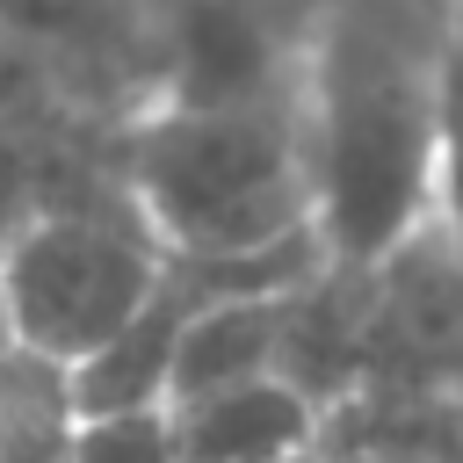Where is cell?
<instances>
[{"label": "cell", "mask_w": 463, "mask_h": 463, "mask_svg": "<svg viewBox=\"0 0 463 463\" xmlns=\"http://www.w3.org/2000/svg\"><path fill=\"white\" fill-rule=\"evenodd\" d=\"M0 340H7V326H0Z\"/></svg>", "instance_id": "7c38bea8"}, {"label": "cell", "mask_w": 463, "mask_h": 463, "mask_svg": "<svg viewBox=\"0 0 463 463\" xmlns=\"http://www.w3.org/2000/svg\"><path fill=\"white\" fill-rule=\"evenodd\" d=\"M72 463H181L174 405H109V412H80V427H72Z\"/></svg>", "instance_id": "9c48e42d"}, {"label": "cell", "mask_w": 463, "mask_h": 463, "mask_svg": "<svg viewBox=\"0 0 463 463\" xmlns=\"http://www.w3.org/2000/svg\"><path fill=\"white\" fill-rule=\"evenodd\" d=\"M0 29L43 65L72 116L123 130L159 109L166 0H0Z\"/></svg>", "instance_id": "5b68a950"}, {"label": "cell", "mask_w": 463, "mask_h": 463, "mask_svg": "<svg viewBox=\"0 0 463 463\" xmlns=\"http://www.w3.org/2000/svg\"><path fill=\"white\" fill-rule=\"evenodd\" d=\"M362 391L354 398H427L463 391V246L434 217L383 260L354 268Z\"/></svg>", "instance_id": "277c9868"}, {"label": "cell", "mask_w": 463, "mask_h": 463, "mask_svg": "<svg viewBox=\"0 0 463 463\" xmlns=\"http://www.w3.org/2000/svg\"><path fill=\"white\" fill-rule=\"evenodd\" d=\"M441 224L456 232V246H463V174H449L441 181Z\"/></svg>", "instance_id": "8fae6325"}, {"label": "cell", "mask_w": 463, "mask_h": 463, "mask_svg": "<svg viewBox=\"0 0 463 463\" xmlns=\"http://www.w3.org/2000/svg\"><path fill=\"white\" fill-rule=\"evenodd\" d=\"M166 246L123 188V166L43 203L0 253V326L65 369L101 354L159 289Z\"/></svg>", "instance_id": "3957f363"}, {"label": "cell", "mask_w": 463, "mask_h": 463, "mask_svg": "<svg viewBox=\"0 0 463 463\" xmlns=\"http://www.w3.org/2000/svg\"><path fill=\"white\" fill-rule=\"evenodd\" d=\"M449 7V65H441V109H449V174H463V0Z\"/></svg>", "instance_id": "30bf717a"}, {"label": "cell", "mask_w": 463, "mask_h": 463, "mask_svg": "<svg viewBox=\"0 0 463 463\" xmlns=\"http://www.w3.org/2000/svg\"><path fill=\"white\" fill-rule=\"evenodd\" d=\"M72 369L0 340V463H72Z\"/></svg>", "instance_id": "ba28073f"}, {"label": "cell", "mask_w": 463, "mask_h": 463, "mask_svg": "<svg viewBox=\"0 0 463 463\" xmlns=\"http://www.w3.org/2000/svg\"><path fill=\"white\" fill-rule=\"evenodd\" d=\"M282 297L289 289H253V297H210L181 340H174V369H166V405L181 398H210L253 376L282 369Z\"/></svg>", "instance_id": "52a82bcc"}, {"label": "cell", "mask_w": 463, "mask_h": 463, "mask_svg": "<svg viewBox=\"0 0 463 463\" xmlns=\"http://www.w3.org/2000/svg\"><path fill=\"white\" fill-rule=\"evenodd\" d=\"M116 166L166 253L224 260L311 232L297 94L159 101L116 130Z\"/></svg>", "instance_id": "7a4b0ae2"}, {"label": "cell", "mask_w": 463, "mask_h": 463, "mask_svg": "<svg viewBox=\"0 0 463 463\" xmlns=\"http://www.w3.org/2000/svg\"><path fill=\"white\" fill-rule=\"evenodd\" d=\"M181 463H282L318 441V405L289 376H253L174 405Z\"/></svg>", "instance_id": "8992f818"}, {"label": "cell", "mask_w": 463, "mask_h": 463, "mask_svg": "<svg viewBox=\"0 0 463 463\" xmlns=\"http://www.w3.org/2000/svg\"><path fill=\"white\" fill-rule=\"evenodd\" d=\"M449 7L326 0L297 58L311 232L326 260L369 268L441 217L449 181Z\"/></svg>", "instance_id": "6da1fadb"}]
</instances>
